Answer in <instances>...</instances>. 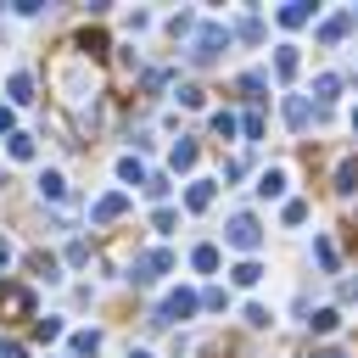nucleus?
<instances>
[{"label": "nucleus", "instance_id": "nucleus-31", "mask_svg": "<svg viewBox=\"0 0 358 358\" xmlns=\"http://www.w3.org/2000/svg\"><path fill=\"white\" fill-rule=\"evenodd\" d=\"M352 134H358V106H352Z\"/></svg>", "mask_w": 358, "mask_h": 358}, {"label": "nucleus", "instance_id": "nucleus-17", "mask_svg": "<svg viewBox=\"0 0 358 358\" xmlns=\"http://www.w3.org/2000/svg\"><path fill=\"white\" fill-rule=\"evenodd\" d=\"M117 179H123V185H145V168H140L134 157H123V162H117Z\"/></svg>", "mask_w": 358, "mask_h": 358}, {"label": "nucleus", "instance_id": "nucleus-32", "mask_svg": "<svg viewBox=\"0 0 358 358\" xmlns=\"http://www.w3.org/2000/svg\"><path fill=\"white\" fill-rule=\"evenodd\" d=\"M319 358H347V352H319Z\"/></svg>", "mask_w": 358, "mask_h": 358}, {"label": "nucleus", "instance_id": "nucleus-21", "mask_svg": "<svg viewBox=\"0 0 358 358\" xmlns=\"http://www.w3.org/2000/svg\"><path fill=\"white\" fill-rule=\"evenodd\" d=\"M213 129H218V140H235V129H241V123H235L229 112H218V117H213Z\"/></svg>", "mask_w": 358, "mask_h": 358}, {"label": "nucleus", "instance_id": "nucleus-18", "mask_svg": "<svg viewBox=\"0 0 358 358\" xmlns=\"http://www.w3.org/2000/svg\"><path fill=\"white\" fill-rule=\"evenodd\" d=\"M336 190H341V196L358 190V162H341V168H336Z\"/></svg>", "mask_w": 358, "mask_h": 358}, {"label": "nucleus", "instance_id": "nucleus-27", "mask_svg": "<svg viewBox=\"0 0 358 358\" xmlns=\"http://www.w3.org/2000/svg\"><path fill=\"white\" fill-rule=\"evenodd\" d=\"M0 358H22V347H17V341H6V347H0Z\"/></svg>", "mask_w": 358, "mask_h": 358}, {"label": "nucleus", "instance_id": "nucleus-16", "mask_svg": "<svg viewBox=\"0 0 358 358\" xmlns=\"http://www.w3.org/2000/svg\"><path fill=\"white\" fill-rule=\"evenodd\" d=\"M336 324H341V313H336V308H319V313L308 319V330H319V336H330Z\"/></svg>", "mask_w": 358, "mask_h": 358}, {"label": "nucleus", "instance_id": "nucleus-2", "mask_svg": "<svg viewBox=\"0 0 358 358\" xmlns=\"http://www.w3.org/2000/svg\"><path fill=\"white\" fill-rule=\"evenodd\" d=\"M229 39H235V34H229L224 22H201V28H196V45H190V56H196V62H213L218 50H229Z\"/></svg>", "mask_w": 358, "mask_h": 358}, {"label": "nucleus", "instance_id": "nucleus-6", "mask_svg": "<svg viewBox=\"0 0 358 358\" xmlns=\"http://www.w3.org/2000/svg\"><path fill=\"white\" fill-rule=\"evenodd\" d=\"M274 17H280V28H302V22H313V6H302V0H291V6H280Z\"/></svg>", "mask_w": 358, "mask_h": 358}, {"label": "nucleus", "instance_id": "nucleus-3", "mask_svg": "<svg viewBox=\"0 0 358 358\" xmlns=\"http://www.w3.org/2000/svg\"><path fill=\"white\" fill-rule=\"evenodd\" d=\"M190 313H196V291H168L162 308H157L162 324H179V319H190Z\"/></svg>", "mask_w": 358, "mask_h": 358}, {"label": "nucleus", "instance_id": "nucleus-1", "mask_svg": "<svg viewBox=\"0 0 358 358\" xmlns=\"http://www.w3.org/2000/svg\"><path fill=\"white\" fill-rule=\"evenodd\" d=\"M224 241H229L235 252H246V257H252V252L263 246V224H257L252 213H235V218L224 224Z\"/></svg>", "mask_w": 358, "mask_h": 358}, {"label": "nucleus", "instance_id": "nucleus-26", "mask_svg": "<svg viewBox=\"0 0 358 358\" xmlns=\"http://www.w3.org/2000/svg\"><path fill=\"white\" fill-rule=\"evenodd\" d=\"M11 157H17V162L34 157V140H28V134H11Z\"/></svg>", "mask_w": 358, "mask_h": 358}, {"label": "nucleus", "instance_id": "nucleus-10", "mask_svg": "<svg viewBox=\"0 0 358 358\" xmlns=\"http://www.w3.org/2000/svg\"><path fill=\"white\" fill-rule=\"evenodd\" d=\"M313 257H319V268H324V274H336V268H341V257H336V241H330V235H313Z\"/></svg>", "mask_w": 358, "mask_h": 358}, {"label": "nucleus", "instance_id": "nucleus-19", "mask_svg": "<svg viewBox=\"0 0 358 358\" xmlns=\"http://www.w3.org/2000/svg\"><path fill=\"white\" fill-rule=\"evenodd\" d=\"M190 263H196L201 274H213V268H218V246H196V252H190Z\"/></svg>", "mask_w": 358, "mask_h": 358}, {"label": "nucleus", "instance_id": "nucleus-22", "mask_svg": "<svg viewBox=\"0 0 358 358\" xmlns=\"http://www.w3.org/2000/svg\"><path fill=\"white\" fill-rule=\"evenodd\" d=\"M241 134H246V140H263V117L246 112V117H241Z\"/></svg>", "mask_w": 358, "mask_h": 358}, {"label": "nucleus", "instance_id": "nucleus-25", "mask_svg": "<svg viewBox=\"0 0 358 358\" xmlns=\"http://www.w3.org/2000/svg\"><path fill=\"white\" fill-rule=\"evenodd\" d=\"M28 90H34V84H28V73H17V78H11V101H34Z\"/></svg>", "mask_w": 358, "mask_h": 358}, {"label": "nucleus", "instance_id": "nucleus-5", "mask_svg": "<svg viewBox=\"0 0 358 358\" xmlns=\"http://www.w3.org/2000/svg\"><path fill=\"white\" fill-rule=\"evenodd\" d=\"M285 185H291L285 168H263V173H257V196H285Z\"/></svg>", "mask_w": 358, "mask_h": 358}, {"label": "nucleus", "instance_id": "nucleus-8", "mask_svg": "<svg viewBox=\"0 0 358 358\" xmlns=\"http://www.w3.org/2000/svg\"><path fill=\"white\" fill-rule=\"evenodd\" d=\"M185 207H190V213L213 207V179H190V190H185Z\"/></svg>", "mask_w": 358, "mask_h": 358}, {"label": "nucleus", "instance_id": "nucleus-13", "mask_svg": "<svg viewBox=\"0 0 358 358\" xmlns=\"http://www.w3.org/2000/svg\"><path fill=\"white\" fill-rule=\"evenodd\" d=\"M39 196H50V201H62V196H67V179H62L56 168H45V173H39Z\"/></svg>", "mask_w": 358, "mask_h": 358}, {"label": "nucleus", "instance_id": "nucleus-14", "mask_svg": "<svg viewBox=\"0 0 358 358\" xmlns=\"http://www.w3.org/2000/svg\"><path fill=\"white\" fill-rule=\"evenodd\" d=\"M313 95H319V101H336V95H341V73H319V78H313Z\"/></svg>", "mask_w": 358, "mask_h": 358}, {"label": "nucleus", "instance_id": "nucleus-15", "mask_svg": "<svg viewBox=\"0 0 358 358\" xmlns=\"http://www.w3.org/2000/svg\"><path fill=\"white\" fill-rule=\"evenodd\" d=\"M246 324H252V330H268V324H274V308H263V302H246Z\"/></svg>", "mask_w": 358, "mask_h": 358}, {"label": "nucleus", "instance_id": "nucleus-20", "mask_svg": "<svg viewBox=\"0 0 358 358\" xmlns=\"http://www.w3.org/2000/svg\"><path fill=\"white\" fill-rule=\"evenodd\" d=\"M173 168H196V145H190V140L173 145Z\"/></svg>", "mask_w": 358, "mask_h": 358}, {"label": "nucleus", "instance_id": "nucleus-28", "mask_svg": "<svg viewBox=\"0 0 358 358\" xmlns=\"http://www.w3.org/2000/svg\"><path fill=\"white\" fill-rule=\"evenodd\" d=\"M6 263H11V241H0V268H6Z\"/></svg>", "mask_w": 358, "mask_h": 358}, {"label": "nucleus", "instance_id": "nucleus-7", "mask_svg": "<svg viewBox=\"0 0 358 358\" xmlns=\"http://www.w3.org/2000/svg\"><path fill=\"white\" fill-rule=\"evenodd\" d=\"M308 117H313L308 95H285V123H291V129H308Z\"/></svg>", "mask_w": 358, "mask_h": 358}, {"label": "nucleus", "instance_id": "nucleus-11", "mask_svg": "<svg viewBox=\"0 0 358 358\" xmlns=\"http://www.w3.org/2000/svg\"><path fill=\"white\" fill-rule=\"evenodd\" d=\"M229 280H235V285H257V280H263V263H257V257H241V263L229 268Z\"/></svg>", "mask_w": 358, "mask_h": 358}, {"label": "nucleus", "instance_id": "nucleus-9", "mask_svg": "<svg viewBox=\"0 0 358 358\" xmlns=\"http://www.w3.org/2000/svg\"><path fill=\"white\" fill-rule=\"evenodd\" d=\"M123 207H129V196H123V190H112V196H101V201L90 207V218H101V224H106V218H117Z\"/></svg>", "mask_w": 358, "mask_h": 358}, {"label": "nucleus", "instance_id": "nucleus-23", "mask_svg": "<svg viewBox=\"0 0 358 358\" xmlns=\"http://www.w3.org/2000/svg\"><path fill=\"white\" fill-rule=\"evenodd\" d=\"M280 218H285V224H302V218H308V201H296V196H291V201H285V213H280Z\"/></svg>", "mask_w": 358, "mask_h": 358}, {"label": "nucleus", "instance_id": "nucleus-4", "mask_svg": "<svg viewBox=\"0 0 358 358\" xmlns=\"http://www.w3.org/2000/svg\"><path fill=\"white\" fill-rule=\"evenodd\" d=\"M347 28H352V11H336V17H324V22H319V45H336Z\"/></svg>", "mask_w": 358, "mask_h": 358}, {"label": "nucleus", "instance_id": "nucleus-24", "mask_svg": "<svg viewBox=\"0 0 358 358\" xmlns=\"http://www.w3.org/2000/svg\"><path fill=\"white\" fill-rule=\"evenodd\" d=\"M95 347H101L95 330H78V336H73V352H95Z\"/></svg>", "mask_w": 358, "mask_h": 358}, {"label": "nucleus", "instance_id": "nucleus-29", "mask_svg": "<svg viewBox=\"0 0 358 358\" xmlns=\"http://www.w3.org/2000/svg\"><path fill=\"white\" fill-rule=\"evenodd\" d=\"M347 302H358V280H352V285H347Z\"/></svg>", "mask_w": 358, "mask_h": 358}, {"label": "nucleus", "instance_id": "nucleus-12", "mask_svg": "<svg viewBox=\"0 0 358 358\" xmlns=\"http://www.w3.org/2000/svg\"><path fill=\"white\" fill-rule=\"evenodd\" d=\"M296 67H302V56H296V45H280V50H274V73H280V78H291Z\"/></svg>", "mask_w": 358, "mask_h": 358}, {"label": "nucleus", "instance_id": "nucleus-30", "mask_svg": "<svg viewBox=\"0 0 358 358\" xmlns=\"http://www.w3.org/2000/svg\"><path fill=\"white\" fill-rule=\"evenodd\" d=\"M129 358H151V352H145V347H134V352H129Z\"/></svg>", "mask_w": 358, "mask_h": 358}]
</instances>
